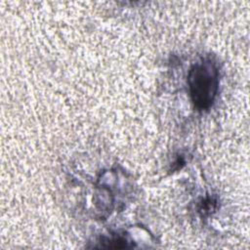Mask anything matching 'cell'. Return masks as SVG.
<instances>
[{"label": "cell", "mask_w": 250, "mask_h": 250, "mask_svg": "<svg viewBox=\"0 0 250 250\" xmlns=\"http://www.w3.org/2000/svg\"><path fill=\"white\" fill-rule=\"evenodd\" d=\"M188 83L192 103L198 109L209 108L217 95L219 70L211 58L194 63L188 72Z\"/></svg>", "instance_id": "6da1fadb"}]
</instances>
